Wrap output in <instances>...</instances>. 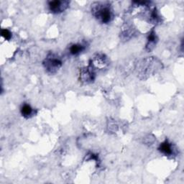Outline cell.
I'll return each mask as SVG.
<instances>
[{
  "mask_svg": "<svg viewBox=\"0 0 184 184\" xmlns=\"http://www.w3.org/2000/svg\"><path fill=\"white\" fill-rule=\"evenodd\" d=\"M1 35H2L5 39H7V40H9V39H10V37H11V33H10L9 30H2V31H1Z\"/></svg>",
  "mask_w": 184,
  "mask_h": 184,
  "instance_id": "6",
  "label": "cell"
},
{
  "mask_svg": "<svg viewBox=\"0 0 184 184\" xmlns=\"http://www.w3.org/2000/svg\"><path fill=\"white\" fill-rule=\"evenodd\" d=\"M159 150L161 153L166 155V156L167 155H170L172 153L171 145H170V144L168 141H166V142L162 143L161 146H160Z\"/></svg>",
  "mask_w": 184,
  "mask_h": 184,
  "instance_id": "1",
  "label": "cell"
},
{
  "mask_svg": "<svg viewBox=\"0 0 184 184\" xmlns=\"http://www.w3.org/2000/svg\"><path fill=\"white\" fill-rule=\"evenodd\" d=\"M83 50V47L81 45H73L72 47H71L70 50H71V53L74 55H76V54L78 53L81 52V50Z\"/></svg>",
  "mask_w": 184,
  "mask_h": 184,
  "instance_id": "5",
  "label": "cell"
},
{
  "mask_svg": "<svg viewBox=\"0 0 184 184\" xmlns=\"http://www.w3.org/2000/svg\"><path fill=\"white\" fill-rule=\"evenodd\" d=\"M61 4L62 2L61 1H53L49 3V7L51 11L53 12H58L61 10Z\"/></svg>",
  "mask_w": 184,
  "mask_h": 184,
  "instance_id": "2",
  "label": "cell"
},
{
  "mask_svg": "<svg viewBox=\"0 0 184 184\" xmlns=\"http://www.w3.org/2000/svg\"><path fill=\"white\" fill-rule=\"evenodd\" d=\"M100 16H101V18L103 23H106L110 22L111 18V13L110 9H109L108 8H105V9H102Z\"/></svg>",
  "mask_w": 184,
  "mask_h": 184,
  "instance_id": "3",
  "label": "cell"
},
{
  "mask_svg": "<svg viewBox=\"0 0 184 184\" xmlns=\"http://www.w3.org/2000/svg\"><path fill=\"white\" fill-rule=\"evenodd\" d=\"M21 112L22 115H23L24 117H28L29 115H31L32 108L30 107V106H29V105L25 104L23 107H22Z\"/></svg>",
  "mask_w": 184,
  "mask_h": 184,
  "instance_id": "4",
  "label": "cell"
}]
</instances>
